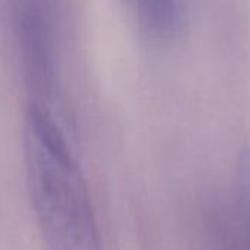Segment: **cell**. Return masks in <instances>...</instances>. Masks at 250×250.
Returning a JSON list of instances; mask_svg holds the SVG:
<instances>
[{"mask_svg": "<svg viewBox=\"0 0 250 250\" xmlns=\"http://www.w3.org/2000/svg\"><path fill=\"white\" fill-rule=\"evenodd\" d=\"M24 161L33 210L47 250H103L90 191L52 107L28 103Z\"/></svg>", "mask_w": 250, "mask_h": 250, "instance_id": "obj_1", "label": "cell"}, {"mask_svg": "<svg viewBox=\"0 0 250 250\" xmlns=\"http://www.w3.org/2000/svg\"><path fill=\"white\" fill-rule=\"evenodd\" d=\"M28 103L55 107L58 99L52 0H0Z\"/></svg>", "mask_w": 250, "mask_h": 250, "instance_id": "obj_2", "label": "cell"}, {"mask_svg": "<svg viewBox=\"0 0 250 250\" xmlns=\"http://www.w3.org/2000/svg\"><path fill=\"white\" fill-rule=\"evenodd\" d=\"M136 12L143 33L155 42L172 39L181 22L180 0H121Z\"/></svg>", "mask_w": 250, "mask_h": 250, "instance_id": "obj_3", "label": "cell"}, {"mask_svg": "<svg viewBox=\"0 0 250 250\" xmlns=\"http://www.w3.org/2000/svg\"><path fill=\"white\" fill-rule=\"evenodd\" d=\"M237 250H250V146L240 150L234 174Z\"/></svg>", "mask_w": 250, "mask_h": 250, "instance_id": "obj_4", "label": "cell"}]
</instances>
